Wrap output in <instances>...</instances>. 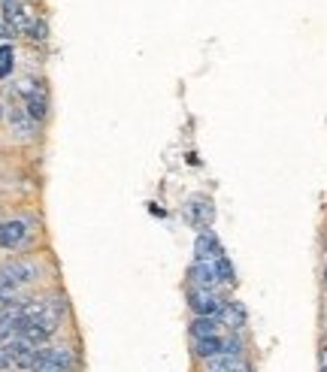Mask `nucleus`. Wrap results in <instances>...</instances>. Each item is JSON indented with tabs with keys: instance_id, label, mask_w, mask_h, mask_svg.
I'll return each instance as SVG.
<instances>
[{
	"instance_id": "obj_1",
	"label": "nucleus",
	"mask_w": 327,
	"mask_h": 372,
	"mask_svg": "<svg viewBox=\"0 0 327 372\" xmlns=\"http://www.w3.org/2000/svg\"><path fill=\"white\" fill-rule=\"evenodd\" d=\"M15 94L21 97V106L28 109L37 124L49 118V88H46L43 79H34V76L19 79L15 82Z\"/></svg>"
},
{
	"instance_id": "obj_2",
	"label": "nucleus",
	"mask_w": 327,
	"mask_h": 372,
	"mask_svg": "<svg viewBox=\"0 0 327 372\" xmlns=\"http://www.w3.org/2000/svg\"><path fill=\"white\" fill-rule=\"evenodd\" d=\"M39 275H43V266L30 257H15L10 264L0 266V288H10V291H21L28 284H34Z\"/></svg>"
},
{
	"instance_id": "obj_3",
	"label": "nucleus",
	"mask_w": 327,
	"mask_h": 372,
	"mask_svg": "<svg viewBox=\"0 0 327 372\" xmlns=\"http://www.w3.org/2000/svg\"><path fill=\"white\" fill-rule=\"evenodd\" d=\"M3 21H6V30H10V34L30 37L37 30V25H39V15L34 10V3H28V0H15V3L3 6Z\"/></svg>"
},
{
	"instance_id": "obj_4",
	"label": "nucleus",
	"mask_w": 327,
	"mask_h": 372,
	"mask_svg": "<svg viewBox=\"0 0 327 372\" xmlns=\"http://www.w3.org/2000/svg\"><path fill=\"white\" fill-rule=\"evenodd\" d=\"M30 221L25 218H10V221H3L0 224V248H6V251H21V248H28L30 245Z\"/></svg>"
},
{
	"instance_id": "obj_5",
	"label": "nucleus",
	"mask_w": 327,
	"mask_h": 372,
	"mask_svg": "<svg viewBox=\"0 0 327 372\" xmlns=\"http://www.w3.org/2000/svg\"><path fill=\"white\" fill-rule=\"evenodd\" d=\"M188 279H191V288H203V291H218L225 288V282H221L218 275V264L215 260H194L188 270Z\"/></svg>"
},
{
	"instance_id": "obj_6",
	"label": "nucleus",
	"mask_w": 327,
	"mask_h": 372,
	"mask_svg": "<svg viewBox=\"0 0 327 372\" xmlns=\"http://www.w3.org/2000/svg\"><path fill=\"white\" fill-rule=\"evenodd\" d=\"M185 221L200 233L209 231L212 221H215V206H212L209 197H203V194L191 197V200L185 203Z\"/></svg>"
},
{
	"instance_id": "obj_7",
	"label": "nucleus",
	"mask_w": 327,
	"mask_h": 372,
	"mask_svg": "<svg viewBox=\"0 0 327 372\" xmlns=\"http://www.w3.org/2000/svg\"><path fill=\"white\" fill-rule=\"evenodd\" d=\"M227 300L218 294V291H203V288H191L188 291V306L194 315H212L218 318L221 309H225Z\"/></svg>"
},
{
	"instance_id": "obj_8",
	"label": "nucleus",
	"mask_w": 327,
	"mask_h": 372,
	"mask_svg": "<svg viewBox=\"0 0 327 372\" xmlns=\"http://www.w3.org/2000/svg\"><path fill=\"white\" fill-rule=\"evenodd\" d=\"M6 121H10V133L15 139L28 142V139L37 137V121L30 118V112L25 106H10L6 109Z\"/></svg>"
},
{
	"instance_id": "obj_9",
	"label": "nucleus",
	"mask_w": 327,
	"mask_h": 372,
	"mask_svg": "<svg viewBox=\"0 0 327 372\" xmlns=\"http://www.w3.org/2000/svg\"><path fill=\"white\" fill-rule=\"evenodd\" d=\"M194 255H197V260H218V257H225V248H221L218 236L212 231H203L194 239Z\"/></svg>"
},
{
	"instance_id": "obj_10",
	"label": "nucleus",
	"mask_w": 327,
	"mask_h": 372,
	"mask_svg": "<svg viewBox=\"0 0 327 372\" xmlns=\"http://www.w3.org/2000/svg\"><path fill=\"white\" fill-rule=\"evenodd\" d=\"M191 339H212V336H225V324L218 318H212V315H197L194 321H191Z\"/></svg>"
},
{
	"instance_id": "obj_11",
	"label": "nucleus",
	"mask_w": 327,
	"mask_h": 372,
	"mask_svg": "<svg viewBox=\"0 0 327 372\" xmlns=\"http://www.w3.org/2000/svg\"><path fill=\"white\" fill-rule=\"evenodd\" d=\"M218 321L225 324V330H243L245 327V321H249V315H245V306H239L234 303V300H227L225 309H221V315H218Z\"/></svg>"
},
{
	"instance_id": "obj_12",
	"label": "nucleus",
	"mask_w": 327,
	"mask_h": 372,
	"mask_svg": "<svg viewBox=\"0 0 327 372\" xmlns=\"http://www.w3.org/2000/svg\"><path fill=\"white\" fill-rule=\"evenodd\" d=\"M12 67H15V52H12V46H0V82H3V79L12 73Z\"/></svg>"
},
{
	"instance_id": "obj_13",
	"label": "nucleus",
	"mask_w": 327,
	"mask_h": 372,
	"mask_svg": "<svg viewBox=\"0 0 327 372\" xmlns=\"http://www.w3.org/2000/svg\"><path fill=\"white\" fill-rule=\"evenodd\" d=\"M215 264H218V275H221V282H225V288H234V284H236L234 264H230L227 257H218V260H215Z\"/></svg>"
},
{
	"instance_id": "obj_14",
	"label": "nucleus",
	"mask_w": 327,
	"mask_h": 372,
	"mask_svg": "<svg viewBox=\"0 0 327 372\" xmlns=\"http://www.w3.org/2000/svg\"><path fill=\"white\" fill-rule=\"evenodd\" d=\"M3 369H10V354H6V348L0 345V372Z\"/></svg>"
},
{
	"instance_id": "obj_15",
	"label": "nucleus",
	"mask_w": 327,
	"mask_h": 372,
	"mask_svg": "<svg viewBox=\"0 0 327 372\" xmlns=\"http://www.w3.org/2000/svg\"><path fill=\"white\" fill-rule=\"evenodd\" d=\"M318 372H327V345L321 348V358H318Z\"/></svg>"
},
{
	"instance_id": "obj_16",
	"label": "nucleus",
	"mask_w": 327,
	"mask_h": 372,
	"mask_svg": "<svg viewBox=\"0 0 327 372\" xmlns=\"http://www.w3.org/2000/svg\"><path fill=\"white\" fill-rule=\"evenodd\" d=\"M227 372H252V366H249V363H245V360H239L236 366H234V369H227Z\"/></svg>"
},
{
	"instance_id": "obj_17",
	"label": "nucleus",
	"mask_w": 327,
	"mask_h": 372,
	"mask_svg": "<svg viewBox=\"0 0 327 372\" xmlns=\"http://www.w3.org/2000/svg\"><path fill=\"white\" fill-rule=\"evenodd\" d=\"M3 37H10V30H6L3 25H0V39H3Z\"/></svg>"
},
{
	"instance_id": "obj_18",
	"label": "nucleus",
	"mask_w": 327,
	"mask_h": 372,
	"mask_svg": "<svg viewBox=\"0 0 327 372\" xmlns=\"http://www.w3.org/2000/svg\"><path fill=\"white\" fill-rule=\"evenodd\" d=\"M6 115V109H3V100H0V118H3Z\"/></svg>"
},
{
	"instance_id": "obj_19",
	"label": "nucleus",
	"mask_w": 327,
	"mask_h": 372,
	"mask_svg": "<svg viewBox=\"0 0 327 372\" xmlns=\"http://www.w3.org/2000/svg\"><path fill=\"white\" fill-rule=\"evenodd\" d=\"M6 3H15V0H3V6H6Z\"/></svg>"
}]
</instances>
